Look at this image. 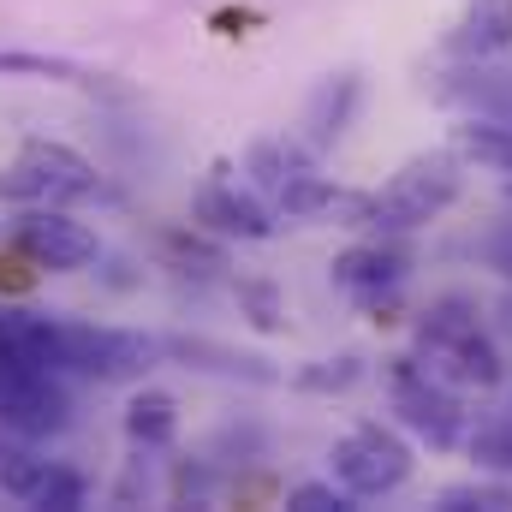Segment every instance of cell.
Segmentation results:
<instances>
[{"label": "cell", "mask_w": 512, "mask_h": 512, "mask_svg": "<svg viewBox=\"0 0 512 512\" xmlns=\"http://www.w3.org/2000/svg\"><path fill=\"white\" fill-rule=\"evenodd\" d=\"M411 346H417L411 358H417L435 382H447L453 393H489V387H501V376H507L501 346H495V334L483 328L477 298H465V292L429 298V304L417 310V322H411Z\"/></svg>", "instance_id": "obj_1"}, {"label": "cell", "mask_w": 512, "mask_h": 512, "mask_svg": "<svg viewBox=\"0 0 512 512\" xmlns=\"http://www.w3.org/2000/svg\"><path fill=\"white\" fill-rule=\"evenodd\" d=\"M96 191H102L96 161L60 137H24L18 155L0 167V203L18 209H72Z\"/></svg>", "instance_id": "obj_2"}, {"label": "cell", "mask_w": 512, "mask_h": 512, "mask_svg": "<svg viewBox=\"0 0 512 512\" xmlns=\"http://www.w3.org/2000/svg\"><path fill=\"white\" fill-rule=\"evenodd\" d=\"M465 179H459V155L453 149H429L411 155L382 191H370V227L376 233H417L429 221H441L459 203Z\"/></svg>", "instance_id": "obj_3"}, {"label": "cell", "mask_w": 512, "mask_h": 512, "mask_svg": "<svg viewBox=\"0 0 512 512\" xmlns=\"http://www.w3.org/2000/svg\"><path fill=\"white\" fill-rule=\"evenodd\" d=\"M328 477L352 501H387L411 483V447L387 423H358L328 447Z\"/></svg>", "instance_id": "obj_4"}, {"label": "cell", "mask_w": 512, "mask_h": 512, "mask_svg": "<svg viewBox=\"0 0 512 512\" xmlns=\"http://www.w3.org/2000/svg\"><path fill=\"white\" fill-rule=\"evenodd\" d=\"M387 393H393V411H399V423L417 435V441H429V447H459L465 441V405H459V393L447 382H435L417 358H387Z\"/></svg>", "instance_id": "obj_5"}, {"label": "cell", "mask_w": 512, "mask_h": 512, "mask_svg": "<svg viewBox=\"0 0 512 512\" xmlns=\"http://www.w3.org/2000/svg\"><path fill=\"white\" fill-rule=\"evenodd\" d=\"M161 364V340L137 328H102V322H66V370L90 382H137Z\"/></svg>", "instance_id": "obj_6"}, {"label": "cell", "mask_w": 512, "mask_h": 512, "mask_svg": "<svg viewBox=\"0 0 512 512\" xmlns=\"http://www.w3.org/2000/svg\"><path fill=\"white\" fill-rule=\"evenodd\" d=\"M12 245L48 274H78L102 256V239L84 221H72V209H24L12 227Z\"/></svg>", "instance_id": "obj_7"}, {"label": "cell", "mask_w": 512, "mask_h": 512, "mask_svg": "<svg viewBox=\"0 0 512 512\" xmlns=\"http://www.w3.org/2000/svg\"><path fill=\"white\" fill-rule=\"evenodd\" d=\"M191 227L197 233H215V239H239V245H262V239H274V209L256 197V191H239L233 179H227V167H215L203 185H197V197H191Z\"/></svg>", "instance_id": "obj_8"}, {"label": "cell", "mask_w": 512, "mask_h": 512, "mask_svg": "<svg viewBox=\"0 0 512 512\" xmlns=\"http://www.w3.org/2000/svg\"><path fill=\"white\" fill-rule=\"evenodd\" d=\"M405 274H411V251L393 245V233H376V239H364V245H346V251L328 262V280H334L352 304H364V310H382L387 298L405 286Z\"/></svg>", "instance_id": "obj_9"}, {"label": "cell", "mask_w": 512, "mask_h": 512, "mask_svg": "<svg viewBox=\"0 0 512 512\" xmlns=\"http://www.w3.org/2000/svg\"><path fill=\"white\" fill-rule=\"evenodd\" d=\"M66 423H72V399H66L60 376L30 370V376H18V382H0V429H6V435H18V441H48V435H60Z\"/></svg>", "instance_id": "obj_10"}, {"label": "cell", "mask_w": 512, "mask_h": 512, "mask_svg": "<svg viewBox=\"0 0 512 512\" xmlns=\"http://www.w3.org/2000/svg\"><path fill=\"white\" fill-rule=\"evenodd\" d=\"M274 215L304 227H370V191H346L328 173H304L274 197Z\"/></svg>", "instance_id": "obj_11"}, {"label": "cell", "mask_w": 512, "mask_h": 512, "mask_svg": "<svg viewBox=\"0 0 512 512\" xmlns=\"http://www.w3.org/2000/svg\"><path fill=\"white\" fill-rule=\"evenodd\" d=\"M161 358L185 364V370H203V376H227V382H251V387H274L280 370L256 352H233L221 340H203V334H161Z\"/></svg>", "instance_id": "obj_12"}, {"label": "cell", "mask_w": 512, "mask_h": 512, "mask_svg": "<svg viewBox=\"0 0 512 512\" xmlns=\"http://www.w3.org/2000/svg\"><path fill=\"white\" fill-rule=\"evenodd\" d=\"M358 102H364V78L358 72H334L322 78L310 96H304V143L310 149H334L352 120H358Z\"/></svg>", "instance_id": "obj_13"}, {"label": "cell", "mask_w": 512, "mask_h": 512, "mask_svg": "<svg viewBox=\"0 0 512 512\" xmlns=\"http://www.w3.org/2000/svg\"><path fill=\"white\" fill-rule=\"evenodd\" d=\"M512 48V0H471L459 24L447 30V54L459 60H495Z\"/></svg>", "instance_id": "obj_14"}, {"label": "cell", "mask_w": 512, "mask_h": 512, "mask_svg": "<svg viewBox=\"0 0 512 512\" xmlns=\"http://www.w3.org/2000/svg\"><path fill=\"white\" fill-rule=\"evenodd\" d=\"M245 173H251V185L262 197H280L292 179L316 173V155L304 143H292V137H256L251 149H245Z\"/></svg>", "instance_id": "obj_15"}, {"label": "cell", "mask_w": 512, "mask_h": 512, "mask_svg": "<svg viewBox=\"0 0 512 512\" xmlns=\"http://www.w3.org/2000/svg\"><path fill=\"white\" fill-rule=\"evenodd\" d=\"M447 149H453L465 167L507 173L512 179V126L507 120H495V114H471V120H459L453 137H447Z\"/></svg>", "instance_id": "obj_16"}, {"label": "cell", "mask_w": 512, "mask_h": 512, "mask_svg": "<svg viewBox=\"0 0 512 512\" xmlns=\"http://www.w3.org/2000/svg\"><path fill=\"white\" fill-rule=\"evenodd\" d=\"M126 435L137 453H167L179 441V399L161 387H143L126 399Z\"/></svg>", "instance_id": "obj_17"}, {"label": "cell", "mask_w": 512, "mask_h": 512, "mask_svg": "<svg viewBox=\"0 0 512 512\" xmlns=\"http://www.w3.org/2000/svg\"><path fill=\"white\" fill-rule=\"evenodd\" d=\"M0 78H42V84H72V90H102L108 78L66 60V54H30V48H6L0 54Z\"/></svg>", "instance_id": "obj_18"}, {"label": "cell", "mask_w": 512, "mask_h": 512, "mask_svg": "<svg viewBox=\"0 0 512 512\" xmlns=\"http://www.w3.org/2000/svg\"><path fill=\"white\" fill-rule=\"evenodd\" d=\"M84 501H90V483H84V471H72V465H60V459H48L24 507H48V512H78V507H84Z\"/></svg>", "instance_id": "obj_19"}, {"label": "cell", "mask_w": 512, "mask_h": 512, "mask_svg": "<svg viewBox=\"0 0 512 512\" xmlns=\"http://www.w3.org/2000/svg\"><path fill=\"white\" fill-rule=\"evenodd\" d=\"M364 358L358 352H334V358H316V364H304L298 376H292V387L298 393H346V387L364 382Z\"/></svg>", "instance_id": "obj_20"}, {"label": "cell", "mask_w": 512, "mask_h": 512, "mask_svg": "<svg viewBox=\"0 0 512 512\" xmlns=\"http://www.w3.org/2000/svg\"><path fill=\"white\" fill-rule=\"evenodd\" d=\"M233 292H239V316H245L251 328H262V334H280V328H286V298H280V286H274V280L245 274Z\"/></svg>", "instance_id": "obj_21"}, {"label": "cell", "mask_w": 512, "mask_h": 512, "mask_svg": "<svg viewBox=\"0 0 512 512\" xmlns=\"http://www.w3.org/2000/svg\"><path fill=\"white\" fill-rule=\"evenodd\" d=\"M465 447H471V459H477L483 471L512 477V417H489V423H477V429L465 435Z\"/></svg>", "instance_id": "obj_22"}, {"label": "cell", "mask_w": 512, "mask_h": 512, "mask_svg": "<svg viewBox=\"0 0 512 512\" xmlns=\"http://www.w3.org/2000/svg\"><path fill=\"white\" fill-rule=\"evenodd\" d=\"M441 512H512V483H453L435 495Z\"/></svg>", "instance_id": "obj_23"}, {"label": "cell", "mask_w": 512, "mask_h": 512, "mask_svg": "<svg viewBox=\"0 0 512 512\" xmlns=\"http://www.w3.org/2000/svg\"><path fill=\"white\" fill-rule=\"evenodd\" d=\"M286 507H292V512H352L358 501L328 477V483H298V489L286 495Z\"/></svg>", "instance_id": "obj_24"}, {"label": "cell", "mask_w": 512, "mask_h": 512, "mask_svg": "<svg viewBox=\"0 0 512 512\" xmlns=\"http://www.w3.org/2000/svg\"><path fill=\"white\" fill-rule=\"evenodd\" d=\"M167 251H173V262H179L185 274H215V268H227V256L215 251V245H197V239H185V233H173Z\"/></svg>", "instance_id": "obj_25"}]
</instances>
